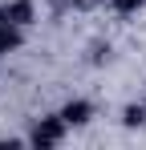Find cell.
<instances>
[{
	"label": "cell",
	"mask_w": 146,
	"mask_h": 150,
	"mask_svg": "<svg viewBox=\"0 0 146 150\" xmlns=\"http://www.w3.org/2000/svg\"><path fill=\"white\" fill-rule=\"evenodd\" d=\"M61 138H65V118H61V114H53V118H41V122H37V130H33V146H37V150L57 146Z\"/></svg>",
	"instance_id": "1"
},
{
	"label": "cell",
	"mask_w": 146,
	"mask_h": 150,
	"mask_svg": "<svg viewBox=\"0 0 146 150\" xmlns=\"http://www.w3.org/2000/svg\"><path fill=\"white\" fill-rule=\"evenodd\" d=\"M61 118H65V126H85L89 118H94V105H89L85 98H73L69 105L61 110Z\"/></svg>",
	"instance_id": "2"
},
{
	"label": "cell",
	"mask_w": 146,
	"mask_h": 150,
	"mask_svg": "<svg viewBox=\"0 0 146 150\" xmlns=\"http://www.w3.org/2000/svg\"><path fill=\"white\" fill-rule=\"evenodd\" d=\"M4 16H8V25H33V0H12V4H4Z\"/></svg>",
	"instance_id": "3"
},
{
	"label": "cell",
	"mask_w": 146,
	"mask_h": 150,
	"mask_svg": "<svg viewBox=\"0 0 146 150\" xmlns=\"http://www.w3.org/2000/svg\"><path fill=\"white\" fill-rule=\"evenodd\" d=\"M21 41H24V33H21V25H0V57L4 53H12V49H21Z\"/></svg>",
	"instance_id": "4"
},
{
	"label": "cell",
	"mask_w": 146,
	"mask_h": 150,
	"mask_svg": "<svg viewBox=\"0 0 146 150\" xmlns=\"http://www.w3.org/2000/svg\"><path fill=\"white\" fill-rule=\"evenodd\" d=\"M122 122H126V126H142V122H146V105H126Z\"/></svg>",
	"instance_id": "5"
},
{
	"label": "cell",
	"mask_w": 146,
	"mask_h": 150,
	"mask_svg": "<svg viewBox=\"0 0 146 150\" xmlns=\"http://www.w3.org/2000/svg\"><path fill=\"white\" fill-rule=\"evenodd\" d=\"M110 8H114L118 16H130V12H138V8H142V0H110Z\"/></svg>",
	"instance_id": "6"
},
{
	"label": "cell",
	"mask_w": 146,
	"mask_h": 150,
	"mask_svg": "<svg viewBox=\"0 0 146 150\" xmlns=\"http://www.w3.org/2000/svg\"><path fill=\"white\" fill-rule=\"evenodd\" d=\"M73 4H77V8H89V4H97V0H73Z\"/></svg>",
	"instance_id": "7"
},
{
	"label": "cell",
	"mask_w": 146,
	"mask_h": 150,
	"mask_svg": "<svg viewBox=\"0 0 146 150\" xmlns=\"http://www.w3.org/2000/svg\"><path fill=\"white\" fill-rule=\"evenodd\" d=\"M4 21H8V16H4V8H0V25H4Z\"/></svg>",
	"instance_id": "8"
}]
</instances>
